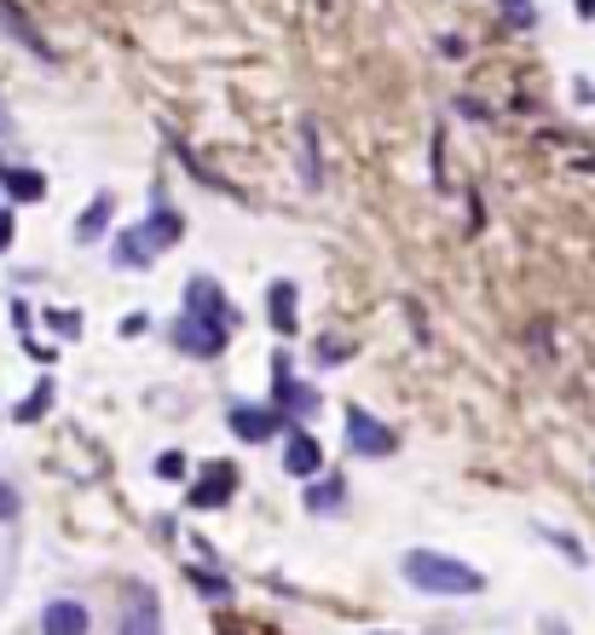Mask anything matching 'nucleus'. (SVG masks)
<instances>
[{
	"label": "nucleus",
	"mask_w": 595,
	"mask_h": 635,
	"mask_svg": "<svg viewBox=\"0 0 595 635\" xmlns=\"http://www.w3.org/2000/svg\"><path fill=\"white\" fill-rule=\"evenodd\" d=\"M41 635H87V606L82 601H53L41 618Z\"/></svg>",
	"instance_id": "9b49d317"
},
{
	"label": "nucleus",
	"mask_w": 595,
	"mask_h": 635,
	"mask_svg": "<svg viewBox=\"0 0 595 635\" xmlns=\"http://www.w3.org/2000/svg\"><path fill=\"white\" fill-rule=\"evenodd\" d=\"M174 341L186 347V352H197V359H215V352L231 341V329L226 324H209V318H197V313H186L174 324Z\"/></svg>",
	"instance_id": "7ed1b4c3"
},
{
	"label": "nucleus",
	"mask_w": 595,
	"mask_h": 635,
	"mask_svg": "<svg viewBox=\"0 0 595 635\" xmlns=\"http://www.w3.org/2000/svg\"><path fill=\"white\" fill-rule=\"evenodd\" d=\"M7 173H12V168H0V191H7Z\"/></svg>",
	"instance_id": "cd10ccee"
},
{
	"label": "nucleus",
	"mask_w": 595,
	"mask_h": 635,
	"mask_svg": "<svg viewBox=\"0 0 595 635\" xmlns=\"http://www.w3.org/2000/svg\"><path fill=\"white\" fill-rule=\"evenodd\" d=\"M272 375H278V411L290 416V422H306V416L319 411V393H313V388H301V381H295V370H290V352H278V359H272Z\"/></svg>",
	"instance_id": "f03ea898"
},
{
	"label": "nucleus",
	"mask_w": 595,
	"mask_h": 635,
	"mask_svg": "<svg viewBox=\"0 0 595 635\" xmlns=\"http://www.w3.org/2000/svg\"><path fill=\"white\" fill-rule=\"evenodd\" d=\"M578 18H595V0H578Z\"/></svg>",
	"instance_id": "bb28decb"
},
{
	"label": "nucleus",
	"mask_w": 595,
	"mask_h": 635,
	"mask_svg": "<svg viewBox=\"0 0 595 635\" xmlns=\"http://www.w3.org/2000/svg\"><path fill=\"white\" fill-rule=\"evenodd\" d=\"M347 445L358 456H387V451H394V434H387L370 411H358V404H353V411H347Z\"/></svg>",
	"instance_id": "423d86ee"
},
{
	"label": "nucleus",
	"mask_w": 595,
	"mask_h": 635,
	"mask_svg": "<svg viewBox=\"0 0 595 635\" xmlns=\"http://www.w3.org/2000/svg\"><path fill=\"white\" fill-rule=\"evenodd\" d=\"M347 486H342V474H330V479H313V491H306V515H330V508H342Z\"/></svg>",
	"instance_id": "dca6fc26"
},
{
	"label": "nucleus",
	"mask_w": 595,
	"mask_h": 635,
	"mask_svg": "<svg viewBox=\"0 0 595 635\" xmlns=\"http://www.w3.org/2000/svg\"><path fill=\"white\" fill-rule=\"evenodd\" d=\"M295 307H301V295H295L290 277L272 284V329H278V336H290V329H295Z\"/></svg>",
	"instance_id": "2eb2a0df"
},
{
	"label": "nucleus",
	"mask_w": 595,
	"mask_h": 635,
	"mask_svg": "<svg viewBox=\"0 0 595 635\" xmlns=\"http://www.w3.org/2000/svg\"><path fill=\"white\" fill-rule=\"evenodd\" d=\"M503 12H509V23H521V30H532V23H537L532 0H503Z\"/></svg>",
	"instance_id": "412c9836"
},
{
	"label": "nucleus",
	"mask_w": 595,
	"mask_h": 635,
	"mask_svg": "<svg viewBox=\"0 0 595 635\" xmlns=\"http://www.w3.org/2000/svg\"><path fill=\"white\" fill-rule=\"evenodd\" d=\"M122 635H163V613H157V595H145V590H127Z\"/></svg>",
	"instance_id": "1a4fd4ad"
},
{
	"label": "nucleus",
	"mask_w": 595,
	"mask_h": 635,
	"mask_svg": "<svg viewBox=\"0 0 595 635\" xmlns=\"http://www.w3.org/2000/svg\"><path fill=\"white\" fill-rule=\"evenodd\" d=\"M157 474H163V479H179V474H186V456H179V451H163V456H157Z\"/></svg>",
	"instance_id": "5701e85b"
},
{
	"label": "nucleus",
	"mask_w": 595,
	"mask_h": 635,
	"mask_svg": "<svg viewBox=\"0 0 595 635\" xmlns=\"http://www.w3.org/2000/svg\"><path fill=\"white\" fill-rule=\"evenodd\" d=\"M179 232H186V220H179L174 209H163V202H157V214L145 220V237L157 243V254H163V248H174V243H179Z\"/></svg>",
	"instance_id": "4468645a"
},
{
	"label": "nucleus",
	"mask_w": 595,
	"mask_h": 635,
	"mask_svg": "<svg viewBox=\"0 0 595 635\" xmlns=\"http://www.w3.org/2000/svg\"><path fill=\"white\" fill-rule=\"evenodd\" d=\"M283 468L295 479H319L324 474V445L306 434V427H290V440H283Z\"/></svg>",
	"instance_id": "39448f33"
},
{
	"label": "nucleus",
	"mask_w": 595,
	"mask_h": 635,
	"mask_svg": "<svg viewBox=\"0 0 595 635\" xmlns=\"http://www.w3.org/2000/svg\"><path fill=\"white\" fill-rule=\"evenodd\" d=\"M0 30H7V35H18L23 46H30V53L41 59V64H53V46H46V35L35 30V23L30 18H23L18 7H12V0H0Z\"/></svg>",
	"instance_id": "9d476101"
},
{
	"label": "nucleus",
	"mask_w": 595,
	"mask_h": 635,
	"mask_svg": "<svg viewBox=\"0 0 595 635\" xmlns=\"http://www.w3.org/2000/svg\"><path fill=\"white\" fill-rule=\"evenodd\" d=\"M12 515H18V491L0 486V520H12Z\"/></svg>",
	"instance_id": "a878e982"
},
{
	"label": "nucleus",
	"mask_w": 595,
	"mask_h": 635,
	"mask_svg": "<svg viewBox=\"0 0 595 635\" xmlns=\"http://www.w3.org/2000/svg\"><path fill=\"white\" fill-rule=\"evenodd\" d=\"M231 491H238V468H231V463H209V468H202V479L191 486V508H220V502H231Z\"/></svg>",
	"instance_id": "6e6552de"
},
{
	"label": "nucleus",
	"mask_w": 595,
	"mask_h": 635,
	"mask_svg": "<svg viewBox=\"0 0 595 635\" xmlns=\"http://www.w3.org/2000/svg\"><path fill=\"white\" fill-rule=\"evenodd\" d=\"M46 404H53V375H41V381H35V393L23 399L12 416H18V422H41V416H46Z\"/></svg>",
	"instance_id": "6ab92c4d"
},
{
	"label": "nucleus",
	"mask_w": 595,
	"mask_h": 635,
	"mask_svg": "<svg viewBox=\"0 0 595 635\" xmlns=\"http://www.w3.org/2000/svg\"><path fill=\"white\" fill-rule=\"evenodd\" d=\"M111 214H116V202H111L105 191H98V197L87 202V214L75 220V243H98V232L111 225Z\"/></svg>",
	"instance_id": "ddd939ff"
},
{
	"label": "nucleus",
	"mask_w": 595,
	"mask_h": 635,
	"mask_svg": "<svg viewBox=\"0 0 595 635\" xmlns=\"http://www.w3.org/2000/svg\"><path fill=\"white\" fill-rule=\"evenodd\" d=\"M399 572H405L410 590H422V595H480L486 590V578L474 567H462L439 549H410L399 561Z\"/></svg>",
	"instance_id": "f257e3e1"
},
{
	"label": "nucleus",
	"mask_w": 595,
	"mask_h": 635,
	"mask_svg": "<svg viewBox=\"0 0 595 635\" xmlns=\"http://www.w3.org/2000/svg\"><path fill=\"white\" fill-rule=\"evenodd\" d=\"M46 324H53L59 336H75V324H82V318H75V313H46Z\"/></svg>",
	"instance_id": "393cba45"
},
{
	"label": "nucleus",
	"mask_w": 595,
	"mask_h": 635,
	"mask_svg": "<svg viewBox=\"0 0 595 635\" xmlns=\"http://www.w3.org/2000/svg\"><path fill=\"white\" fill-rule=\"evenodd\" d=\"M301 180H306V191L324 186V168H319V121H313V116H301Z\"/></svg>",
	"instance_id": "f8f14e48"
},
{
	"label": "nucleus",
	"mask_w": 595,
	"mask_h": 635,
	"mask_svg": "<svg viewBox=\"0 0 595 635\" xmlns=\"http://www.w3.org/2000/svg\"><path fill=\"white\" fill-rule=\"evenodd\" d=\"M116 261H122V266H150V261H157V243L145 237V225H139V232H122Z\"/></svg>",
	"instance_id": "f3484780"
},
{
	"label": "nucleus",
	"mask_w": 595,
	"mask_h": 635,
	"mask_svg": "<svg viewBox=\"0 0 595 635\" xmlns=\"http://www.w3.org/2000/svg\"><path fill=\"white\" fill-rule=\"evenodd\" d=\"M278 427H290V422H283V411H267V404H238V411H231V434L249 440V445L272 440Z\"/></svg>",
	"instance_id": "0eeeda50"
},
{
	"label": "nucleus",
	"mask_w": 595,
	"mask_h": 635,
	"mask_svg": "<svg viewBox=\"0 0 595 635\" xmlns=\"http://www.w3.org/2000/svg\"><path fill=\"white\" fill-rule=\"evenodd\" d=\"M543 538H550V543H555V549H561L573 567H589V549H584L578 538H566V531H550V526H543Z\"/></svg>",
	"instance_id": "aec40b11"
},
{
	"label": "nucleus",
	"mask_w": 595,
	"mask_h": 635,
	"mask_svg": "<svg viewBox=\"0 0 595 635\" xmlns=\"http://www.w3.org/2000/svg\"><path fill=\"white\" fill-rule=\"evenodd\" d=\"M12 237H18V220H12V209H0V254L12 248Z\"/></svg>",
	"instance_id": "b1692460"
},
{
	"label": "nucleus",
	"mask_w": 595,
	"mask_h": 635,
	"mask_svg": "<svg viewBox=\"0 0 595 635\" xmlns=\"http://www.w3.org/2000/svg\"><path fill=\"white\" fill-rule=\"evenodd\" d=\"M7 197H12V202H41V197H46V180H41L35 168H12V173H7Z\"/></svg>",
	"instance_id": "a211bd4d"
},
{
	"label": "nucleus",
	"mask_w": 595,
	"mask_h": 635,
	"mask_svg": "<svg viewBox=\"0 0 595 635\" xmlns=\"http://www.w3.org/2000/svg\"><path fill=\"white\" fill-rule=\"evenodd\" d=\"M191 583H197L202 595H215V601H226V595H231V590H226L220 578H209V572H197V567H191Z\"/></svg>",
	"instance_id": "4be33fe9"
},
{
	"label": "nucleus",
	"mask_w": 595,
	"mask_h": 635,
	"mask_svg": "<svg viewBox=\"0 0 595 635\" xmlns=\"http://www.w3.org/2000/svg\"><path fill=\"white\" fill-rule=\"evenodd\" d=\"M186 313L209 318V324H226V329H238V313H231V300L220 295L215 277H191V284H186Z\"/></svg>",
	"instance_id": "20e7f679"
}]
</instances>
